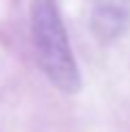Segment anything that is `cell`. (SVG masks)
Listing matches in <instances>:
<instances>
[{
	"label": "cell",
	"instance_id": "6da1fadb",
	"mask_svg": "<svg viewBox=\"0 0 130 132\" xmlns=\"http://www.w3.org/2000/svg\"><path fill=\"white\" fill-rule=\"evenodd\" d=\"M32 15V41L46 76L61 91H78L80 74L69 48L65 26L61 22L52 0H35L30 9Z\"/></svg>",
	"mask_w": 130,
	"mask_h": 132
},
{
	"label": "cell",
	"instance_id": "7a4b0ae2",
	"mask_svg": "<svg viewBox=\"0 0 130 132\" xmlns=\"http://www.w3.org/2000/svg\"><path fill=\"white\" fill-rule=\"evenodd\" d=\"M130 22V4L126 0H106L93 15V28L102 39H113L126 30Z\"/></svg>",
	"mask_w": 130,
	"mask_h": 132
}]
</instances>
